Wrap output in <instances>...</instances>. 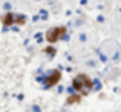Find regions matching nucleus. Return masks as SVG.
Returning <instances> with one entry per match:
<instances>
[{"instance_id":"1","label":"nucleus","mask_w":121,"mask_h":112,"mask_svg":"<svg viewBox=\"0 0 121 112\" xmlns=\"http://www.w3.org/2000/svg\"><path fill=\"white\" fill-rule=\"evenodd\" d=\"M74 88L77 89V91H81L83 94H87L89 89L92 88V81L89 77H86L84 74H78L77 77L74 78Z\"/></svg>"},{"instance_id":"2","label":"nucleus","mask_w":121,"mask_h":112,"mask_svg":"<svg viewBox=\"0 0 121 112\" xmlns=\"http://www.w3.org/2000/svg\"><path fill=\"white\" fill-rule=\"evenodd\" d=\"M65 34V28H54V29H51V31H48V34H46V38H48V41H51V43H54V41H57L60 37Z\"/></svg>"},{"instance_id":"3","label":"nucleus","mask_w":121,"mask_h":112,"mask_svg":"<svg viewBox=\"0 0 121 112\" xmlns=\"http://www.w3.org/2000/svg\"><path fill=\"white\" fill-rule=\"evenodd\" d=\"M58 80H60V72L58 71H54L52 75L48 78V86H54L57 81H58Z\"/></svg>"},{"instance_id":"4","label":"nucleus","mask_w":121,"mask_h":112,"mask_svg":"<svg viewBox=\"0 0 121 112\" xmlns=\"http://www.w3.org/2000/svg\"><path fill=\"white\" fill-rule=\"evenodd\" d=\"M77 101H80V95H72V97H69L68 103H77Z\"/></svg>"},{"instance_id":"5","label":"nucleus","mask_w":121,"mask_h":112,"mask_svg":"<svg viewBox=\"0 0 121 112\" xmlns=\"http://www.w3.org/2000/svg\"><path fill=\"white\" fill-rule=\"evenodd\" d=\"M11 22H12V15L8 14V15L5 17V25H11Z\"/></svg>"}]
</instances>
